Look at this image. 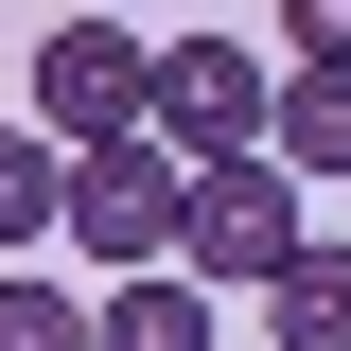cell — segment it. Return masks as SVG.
I'll use <instances>...</instances> for the list:
<instances>
[{
    "instance_id": "1",
    "label": "cell",
    "mask_w": 351,
    "mask_h": 351,
    "mask_svg": "<svg viewBox=\"0 0 351 351\" xmlns=\"http://www.w3.org/2000/svg\"><path fill=\"white\" fill-rule=\"evenodd\" d=\"M141 123H158L193 176H211V158H263V141H281V53H246V36H158Z\"/></svg>"
},
{
    "instance_id": "2",
    "label": "cell",
    "mask_w": 351,
    "mask_h": 351,
    "mask_svg": "<svg viewBox=\"0 0 351 351\" xmlns=\"http://www.w3.org/2000/svg\"><path fill=\"white\" fill-rule=\"evenodd\" d=\"M299 246H316V228H299V176H281V158H211L193 211H176V281H211V299H263Z\"/></svg>"
},
{
    "instance_id": "3",
    "label": "cell",
    "mask_w": 351,
    "mask_h": 351,
    "mask_svg": "<svg viewBox=\"0 0 351 351\" xmlns=\"http://www.w3.org/2000/svg\"><path fill=\"white\" fill-rule=\"evenodd\" d=\"M176 211H193V158H176L158 123L71 158V246L106 263V281H158V263H176Z\"/></svg>"
},
{
    "instance_id": "4",
    "label": "cell",
    "mask_w": 351,
    "mask_h": 351,
    "mask_svg": "<svg viewBox=\"0 0 351 351\" xmlns=\"http://www.w3.org/2000/svg\"><path fill=\"white\" fill-rule=\"evenodd\" d=\"M141 88H158V53H141L123 18H53V36H36V106H18V123H36L53 158H88V141H141Z\"/></svg>"
},
{
    "instance_id": "5",
    "label": "cell",
    "mask_w": 351,
    "mask_h": 351,
    "mask_svg": "<svg viewBox=\"0 0 351 351\" xmlns=\"http://www.w3.org/2000/svg\"><path fill=\"white\" fill-rule=\"evenodd\" d=\"M88 351H211V281H106V299H88Z\"/></svg>"
},
{
    "instance_id": "6",
    "label": "cell",
    "mask_w": 351,
    "mask_h": 351,
    "mask_svg": "<svg viewBox=\"0 0 351 351\" xmlns=\"http://www.w3.org/2000/svg\"><path fill=\"white\" fill-rule=\"evenodd\" d=\"M36 246H71V158L36 123H0V263H36Z\"/></svg>"
},
{
    "instance_id": "7",
    "label": "cell",
    "mask_w": 351,
    "mask_h": 351,
    "mask_svg": "<svg viewBox=\"0 0 351 351\" xmlns=\"http://www.w3.org/2000/svg\"><path fill=\"white\" fill-rule=\"evenodd\" d=\"M263 351H351V246H299L263 281Z\"/></svg>"
},
{
    "instance_id": "8",
    "label": "cell",
    "mask_w": 351,
    "mask_h": 351,
    "mask_svg": "<svg viewBox=\"0 0 351 351\" xmlns=\"http://www.w3.org/2000/svg\"><path fill=\"white\" fill-rule=\"evenodd\" d=\"M263 158L299 176V193H316V176H351V71H281V141H263Z\"/></svg>"
},
{
    "instance_id": "9",
    "label": "cell",
    "mask_w": 351,
    "mask_h": 351,
    "mask_svg": "<svg viewBox=\"0 0 351 351\" xmlns=\"http://www.w3.org/2000/svg\"><path fill=\"white\" fill-rule=\"evenodd\" d=\"M0 351H88V299L36 281V263H0Z\"/></svg>"
},
{
    "instance_id": "10",
    "label": "cell",
    "mask_w": 351,
    "mask_h": 351,
    "mask_svg": "<svg viewBox=\"0 0 351 351\" xmlns=\"http://www.w3.org/2000/svg\"><path fill=\"white\" fill-rule=\"evenodd\" d=\"M281 71H351V0H281Z\"/></svg>"
}]
</instances>
